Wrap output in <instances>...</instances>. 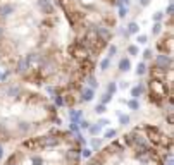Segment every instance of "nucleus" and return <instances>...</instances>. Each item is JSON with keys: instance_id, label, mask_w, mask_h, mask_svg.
Instances as JSON below:
<instances>
[{"instance_id": "2", "label": "nucleus", "mask_w": 174, "mask_h": 165, "mask_svg": "<svg viewBox=\"0 0 174 165\" xmlns=\"http://www.w3.org/2000/svg\"><path fill=\"white\" fill-rule=\"evenodd\" d=\"M60 124L59 107L43 91L11 76L0 79V146H14Z\"/></svg>"}, {"instance_id": "5", "label": "nucleus", "mask_w": 174, "mask_h": 165, "mask_svg": "<svg viewBox=\"0 0 174 165\" xmlns=\"http://www.w3.org/2000/svg\"><path fill=\"white\" fill-rule=\"evenodd\" d=\"M83 143L69 129L50 127L12 146L2 165H81Z\"/></svg>"}, {"instance_id": "7", "label": "nucleus", "mask_w": 174, "mask_h": 165, "mask_svg": "<svg viewBox=\"0 0 174 165\" xmlns=\"http://www.w3.org/2000/svg\"><path fill=\"white\" fill-rule=\"evenodd\" d=\"M128 67H129V62H128V60H122L121 62V71H128Z\"/></svg>"}, {"instance_id": "4", "label": "nucleus", "mask_w": 174, "mask_h": 165, "mask_svg": "<svg viewBox=\"0 0 174 165\" xmlns=\"http://www.w3.org/2000/svg\"><path fill=\"white\" fill-rule=\"evenodd\" d=\"M172 134L143 122L102 146L81 165H171Z\"/></svg>"}, {"instance_id": "8", "label": "nucleus", "mask_w": 174, "mask_h": 165, "mask_svg": "<svg viewBox=\"0 0 174 165\" xmlns=\"http://www.w3.org/2000/svg\"><path fill=\"white\" fill-rule=\"evenodd\" d=\"M143 72H145V64H140L136 69V74H143Z\"/></svg>"}, {"instance_id": "1", "label": "nucleus", "mask_w": 174, "mask_h": 165, "mask_svg": "<svg viewBox=\"0 0 174 165\" xmlns=\"http://www.w3.org/2000/svg\"><path fill=\"white\" fill-rule=\"evenodd\" d=\"M0 67L43 91L55 107H76L93 79L76 57L53 0H0Z\"/></svg>"}, {"instance_id": "3", "label": "nucleus", "mask_w": 174, "mask_h": 165, "mask_svg": "<svg viewBox=\"0 0 174 165\" xmlns=\"http://www.w3.org/2000/svg\"><path fill=\"white\" fill-rule=\"evenodd\" d=\"M69 28L79 62L95 74L117 28V0H53Z\"/></svg>"}, {"instance_id": "6", "label": "nucleus", "mask_w": 174, "mask_h": 165, "mask_svg": "<svg viewBox=\"0 0 174 165\" xmlns=\"http://www.w3.org/2000/svg\"><path fill=\"white\" fill-rule=\"evenodd\" d=\"M155 57L148 67L147 100L165 115L167 126L172 127V101H174V64H172V16L167 17V28L159 36L155 45Z\"/></svg>"}]
</instances>
